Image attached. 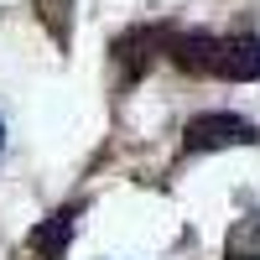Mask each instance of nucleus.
<instances>
[{"label": "nucleus", "mask_w": 260, "mask_h": 260, "mask_svg": "<svg viewBox=\"0 0 260 260\" xmlns=\"http://www.w3.org/2000/svg\"><path fill=\"white\" fill-rule=\"evenodd\" d=\"M260 141V125L234 115V110H208V115H192L182 130V151L203 156V151H229V146H255Z\"/></svg>", "instance_id": "1"}, {"label": "nucleus", "mask_w": 260, "mask_h": 260, "mask_svg": "<svg viewBox=\"0 0 260 260\" xmlns=\"http://www.w3.org/2000/svg\"><path fill=\"white\" fill-rule=\"evenodd\" d=\"M78 219H83V203H62V208H52L47 219L26 234V245L16 250V260H62V255H68V245H73Z\"/></svg>", "instance_id": "2"}, {"label": "nucleus", "mask_w": 260, "mask_h": 260, "mask_svg": "<svg viewBox=\"0 0 260 260\" xmlns=\"http://www.w3.org/2000/svg\"><path fill=\"white\" fill-rule=\"evenodd\" d=\"M213 78L255 83L260 78V37H219V47H213Z\"/></svg>", "instance_id": "3"}, {"label": "nucleus", "mask_w": 260, "mask_h": 260, "mask_svg": "<svg viewBox=\"0 0 260 260\" xmlns=\"http://www.w3.org/2000/svg\"><path fill=\"white\" fill-rule=\"evenodd\" d=\"M156 57H167V31H156V26H136L115 42V62L125 68V78H141Z\"/></svg>", "instance_id": "4"}, {"label": "nucleus", "mask_w": 260, "mask_h": 260, "mask_svg": "<svg viewBox=\"0 0 260 260\" xmlns=\"http://www.w3.org/2000/svg\"><path fill=\"white\" fill-rule=\"evenodd\" d=\"M213 47H219V37L208 31H167V57L192 78H213Z\"/></svg>", "instance_id": "5"}, {"label": "nucleus", "mask_w": 260, "mask_h": 260, "mask_svg": "<svg viewBox=\"0 0 260 260\" xmlns=\"http://www.w3.org/2000/svg\"><path fill=\"white\" fill-rule=\"evenodd\" d=\"M224 260H260V208L224 234Z\"/></svg>", "instance_id": "6"}, {"label": "nucleus", "mask_w": 260, "mask_h": 260, "mask_svg": "<svg viewBox=\"0 0 260 260\" xmlns=\"http://www.w3.org/2000/svg\"><path fill=\"white\" fill-rule=\"evenodd\" d=\"M37 21L47 26V37L57 47H68V37H73V0H37Z\"/></svg>", "instance_id": "7"}, {"label": "nucleus", "mask_w": 260, "mask_h": 260, "mask_svg": "<svg viewBox=\"0 0 260 260\" xmlns=\"http://www.w3.org/2000/svg\"><path fill=\"white\" fill-rule=\"evenodd\" d=\"M0 151H6V125H0Z\"/></svg>", "instance_id": "8"}]
</instances>
